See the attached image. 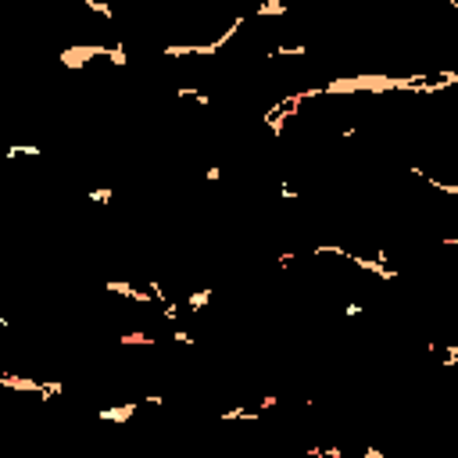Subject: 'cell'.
Instances as JSON below:
<instances>
[{"instance_id":"6da1fadb","label":"cell","mask_w":458,"mask_h":458,"mask_svg":"<svg viewBox=\"0 0 458 458\" xmlns=\"http://www.w3.org/2000/svg\"><path fill=\"white\" fill-rule=\"evenodd\" d=\"M133 412H136V401H129V405H115V408H100V419H104V422H126Z\"/></svg>"},{"instance_id":"7a4b0ae2","label":"cell","mask_w":458,"mask_h":458,"mask_svg":"<svg viewBox=\"0 0 458 458\" xmlns=\"http://www.w3.org/2000/svg\"><path fill=\"white\" fill-rule=\"evenodd\" d=\"M40 154H43L40 143H11V147H4V158H40Z\"/></svg>"},{"instance_id":"3957f363","label":"cell","mask_w":458,"mask_h":458,"mask_svg":"<svg viewBox=\"0 0 458 458\" xmlns=\"http://www.w3.org/2000/svg\"><path fill=\"white\" fill-rule=\"evenodd\" d=\"M208 301H211V286L193 290V294L186 297V312H190V315H201V308H208Z\"/></svg>"},{"instance_id":"277c9868","label":"cell","mask_w":458,"mask_h":458,"mask_svg":"<svg viewBox=\"0 0 458 458\" xmlns=\"http://www.w3.org/2000/svg\"><path fill=\"white\" fill-rule=\"evenodd\" d=\"M104 57H108L111 65H118V68L129 61V57H126V47H122V43H115V47H104Z\"/></svg>"},{"instance_id":"5b68a950","label":"cell","mask_w":458,"mask_h":458,"mask_svg":"<svg viewBox=\"0 0 458 458\" xmlns=\"http://www.w3.org/2000/svg\"><path fill=\"white\" fill-rule=\"evenodd\" d=\"M286 4H279V0H269V4H258V14H283Z\"/></svg>"},{"instance_id":"8992f818","label":"cell","mask_w":458,"mask_h":458,"mask_svg":"<svg viewBox=\"0 0 458 458\" xmlns=\"http://www.w3.org/2000/svg\"><path fill=\"white\" fill-rule=\"evenodd\" d=\"M86 7H90V11H97L100 18H115V11H111L108 4H100V0H86Z\"/></svg>"},{"instance_id":"52a82bcc","label":"cell","mask_w":458,"mask_h":458,"mask_svg":"<svg viewBox=\"0 0 458 458\" xmlns=\"http://www.w3.org/2000/svg\"><path fill=\"white\" fill-rule=\"evenodd\" d=\"M111 197H115V190H90V193H86V201H97V204H108Z\"/></svg>"},{"instance_id":"ba28073f","label":"cell","mask_w":458,"mask_h":458,"mask_svg":"<svg viewBox=\"0 0 458 458\" xmlns=\"http://www.w3.org/2000/svg\"><path fill=\"white\" fill-rule=\"evenodd\" d=\"M161 315L169 319V322H176V319H179V304H176V301H165V304H161Z\"/></svg>"},{"instance_id":"9c48e42d","label":"cell","mask_w":458,"mask_h":458,"mask_svg":"<svg viewBox=\"0 0 458 458\" xmlns=\"http://www.w3.org/2000/svg\"><path fill=\"white\" fill-rule=\"evenodd\" d=\"M122 344H154V340L143 337V333H126V337H122Z\"/></svg>"},{"instance_id":"30bf717a","label":"cell","mask_w":458,"mask_h":458,"mask_svg":"<svg viewBox=\"0 0 458 458\" xmlns=\"http://www.w3.org/2000/svg\"><path fill=\"white\" fill-rule=\"evenodd\" d=\"M276 405H279V398H276V394H265V398L258 401V412H269V408H276Z\"/></svg>"},{"instance_id":"8fae6325","label":"cell","mask_w":458,"mask_h":458,"mask_svg":"<svg viewBox=\"0 0 458 458\" xmlns=\"http://www.w3.org/2000/svg\"><path fill=\"white\" fill-rule=\"evenodd\" d=\"M204 179H208V183H219V179H222V169H219V165H211V169H204Z\"/></svg>"},{"instance_id":"7c38bea8","label":"cell","mask_w":458,"mask_h":458,"mask_svg":"<svg viewBox=\"0 0 458 458\" xmlns=\"http://www.w3.org/2000/svg\"><path fill=\"white\" fill-rule=\"evenodd\" d=\"M279 193L286 197V201H297V197H301V193H297L294 186H286V183H283V186H279Z\"/></svg>"},{"instance_id":"4fadbf2b","label":"cell","mask_w":458,"mask_h":458,"mask_svg":"<svg viewBox=\"0 0 458 458\" xmlns=\"http://www.w3.org/2000/svg\"><path fill=\"white\" fill-rule=\"evenodd\" d=\"M176 344H193V337H190V333H183V329H179V333H176Z\"/></svg>"},{"instance_id":"5bb4252c","label":"cell","mask_w":458,"mask_h":458,"mask_svg":"<svg viewBox=\"0 0 458 458\" xmlns=\"http://www.w3.org/2000/svg\"><path fill=\"white\" fill-rule=\"evenodd\" d=\"M365 458H387V455L379 451V448H369V451H365Z\"/></svg>"},{"instance_id":"9a60e30c","label":"cell","mask_w":458,"mask_h":458,"mask_svg":"<svg viewBox=\"0 0 458 458\" xmlns=\"http://www.w3.org/2000/svg\"><path fill=\"white\" fill-rule=\"evenodd\" d=\"M0 329H7V319H4V315H0Z\"/></svg>"}]
</instances>
